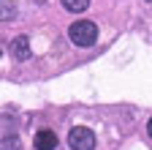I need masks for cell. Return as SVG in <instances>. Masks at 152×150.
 Instances as JSON below:
<instances>
[{"mask_svg": "<svg viewBox=\"0 0 152 150\" xmlns=\"http://www.w3.org/2000/svg\"><path fill=\"white\" fill-rule=\"evenodd\" d=\"M54 147H57V134L54 131L44 128V131L35 134V150H54Z\"/></svg>", "mask_w": 152, "mask_h": 150, "instance_id": "cell-3", "label": "cell"}, {"mask_svg": "<svg viewBox=\"0 0 152 150\" xmlns=\"http://www.w3.org/2000/svg\"><path fill=\"white\" fill-rule=\"evenodd\" d=\"M68 38H71L76 47H92L95 38H98V27H95V22H90V19L73 22V25L68 27Z\"/></svg>", "mask_w": 152, "mask_h": 150, "instance_id": "cell-1", "label": "cell"}, {"mask_svg": "<svg viewBox=\"0 0 152 150\" xmlns=\"http://www.w3.org/2000/svg\"><path fill=\"white\" fill-rule=\"evenodd\" d=\"M14 55H16L19 60H27L30 58V41L25 38V35H19V38L14 41Z\"/></svg>", "mask_w": 152, "mask_h": 150, "instance_id": "cell-4", "label": "cell"}, {"mask_svg": "<svg viewBox=\"0 0 152 150\" xmlns=\"http://www.w3.org/2000/svg\"><path fill=\"white\" fill-rule=\"evenodd\" d=\"M60 3H63V8H65V11H73V14H79V11H87L90 0H60Z\"/></svg>", "mask_w": 152, "mask_h": 150, "instance_id": "cell-5", "label": "cell"}, {"mask_svg": "<svg viewBox=\"0 0 152 150\" xmlns=\"http://www.w3.org/2000/svg\"><path fill=\"white\" fill-rule=\"evenodd\" d=\"M68 145H71V150H92L95 147V134L84 126H76L68 134Z\"/></svg>", "mask_w": 152, "mask_h": 150, "instance_id": "cell-2", "label": "cell"}, {"mask_svg": "<svg viewBox=\"0 0 152 150\" xmlns=\"http://www.w3.org/2000/svg\"><path fill=\"white\" fill-rule=\"evenodd\" d=\"M14 16V6L6 3V0H0V19H11Z\"/></svg>", "mask_w": 152, "mask_h": 150, "instance_id": "cell-6", "label": "cell"}, {"mask_svg": "<svg viewBox=\"0 0 152 150\" xmlns=\"http://www.w3.org/2000/svg\"><path fill=\"white\" fill-rule=\"evenodd\" d=\"M147 134H149V139H152V120H149V126H147Z\"/></svg>", "mask_w": 152, "mask_h": 150, "instance_id": "cell-7", "label": "cell"}]
</instances>
